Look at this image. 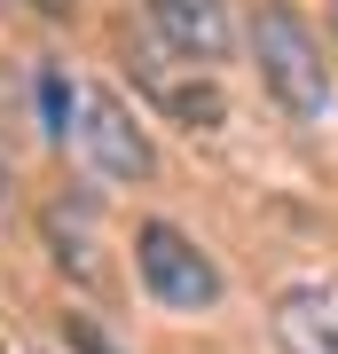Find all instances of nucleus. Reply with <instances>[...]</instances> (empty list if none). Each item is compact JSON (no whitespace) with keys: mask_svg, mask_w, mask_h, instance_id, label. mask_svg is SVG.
Wrapping results in <instances>:
<instances>
[{"mask_svg":"<svg viewBox=\"0 0 338 354\" xmlns=\"http://www.w3.org/2000/svg\"><path fill=\"white\" fill-rule=\"evenodd\" d=\"M252 64H260L267 95H276L291 118H323L330 95H338V87H330L323 39H314L299 16L283 8V0H260V8H252Z\"/></svg>","mask_w":338,"mask_h":354,"instance_id":"1","label":"nucleus"},{"mask_svg":"<svg viewBox=\"0 0 338 354\" xmlns=\"http://www.w3.org/2000/svg\"><path fill=\"white\" fill-rule=\"evenodd\" d=\"M71 142L79 158H87L95 181H150V127L134 118V102H126L118 87H79V111H71Z\"/></svg>","mask_w":338,"mask_h":354,"instance_id":"2","label":"nucleus"},{"mask_svg":"<svg viewBox=\"0 0 338 354\" xmlns=\"http://www.w3.org/2000/svg\"><path fill=\"white\" fill-rule=\"evenodd\" d=\"M134 276L150 291L158 307H173V315H197V307L220 299V268L205 252L197 236H181L173 221H142L134 228Z\"/></svg>","mask_w":338,"mask_h":354,"instance_id":"3","label":"nucleus"},{"mask_svg":"<svg viewBox=\"0 0 338 354\" xmlns=\"http://www.w3.org/2000/svg\"><path fill=\"white\" fill-rule=\"evenodd\" d=\"M134 79L150 87V102L165 118H181L189 134H213V127H228V102H220V87L205 79V64H189V55H173V48H134Z\"/></svg>","mask_w":338,"mask_h":354,"instance_id":"4","label":"nucleus"},{"mask_svg":"<svg viewBox=\"0 0 338 354\" xmlns=\"http://www.w3.org/2000/svg\"><path fill=\"white\" fill-rule=\"evenodd\" d=\"M39 236H48V252H55V268L71 276L79 291H102L111 283V260H102V236H95V205L87 197H48V213H39Z\"/></svg>","mask_w":338,"mask_h":354,"instance_id":"5","label":"nucleus"},{"mask_svg":"<svg viewBox=\"0 0 338 354\" xmlns=\"http://www.w3.org/2000/svg\"><path fill=\"white\" fill-rule=\"evenodd\" d=\"M150 8V32L189 64H228L236 32H228V0H142Z\"/></svg>","mask_w":338,"mask_h":354,"instance_id":"6","label":"nucleus"},{"mask_svg":"<svg viewBox=\"0 0 338 354\" xmlns=\"http://www.w3.org/2000/svg\"><path fill=\"white\" fill-rule=\"evenodd\" d=\"M276 339L283 354H338V283L307 276L276 299Z\"/></svg>","mask_w":338,"mask_h":354,"instance_id":"7","label":"nucleus"},{"mask_svg":"<svg viewBox=\"0 0 338 354\" xmlns=\"http://www.w3.org/2000/svg\"><path fill=\"white\" fill-rule=\"evenodd\" d=\"M71 111H79V87L48 64V71H39V134H48V142H71Z\"/></svg>","mask_w":338,"mask_h":354,"instance_id":"8","label":"nucleus"},{"mask_svg":"<svg viewBox=\"0 0 338 354\" xmlns=\"http://www.w3.org/2000/svg\"><path fill=\"white\" fill-rule=\"evenodd\" d=\"M55 330H63V346H71V354H118V339H111V330L87 315V307H71V315H63Z\"/></svg>","mask_w":338,"mask_h":354,"instance_id":"9","label":"nucleus"},{"mask_svg":"<svg viewBox=\"0 0 338 354\" xmlns=\"http://www.w3.org/2000/svg\"><path fill=\"white\" fill-rule=\"evenodd\" d=\"M32 16H48V24H63V16H79V0H24Z\"/></svg>","mask_w":338,"mask_h":354,"instance_id":"10","label":"nucleus"},{"mask_svg":"<svg viewBox=\"0 0 338 354\" xmlns=\"http://www.w3.org/2000/svg\"><path fill=\"white\" fill-rule=\"evenodd\" d=\"M0 205H8V150H0Z\"/></svg>","mask_w":338,"mask_h":354,"instance_id":"11","label":"nucleus"}]
</instances>
